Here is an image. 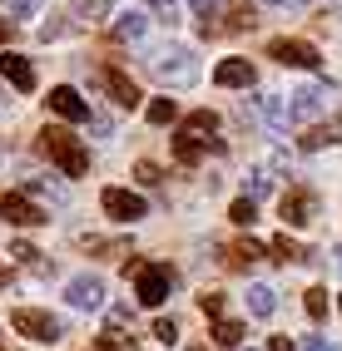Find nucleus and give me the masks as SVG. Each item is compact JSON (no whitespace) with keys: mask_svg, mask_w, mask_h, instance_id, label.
<instances>
[{"mask_svg":"<svg viewBox=\"0 0 342 351\" xmlns=\"http://www.w3.org/2000/svg\"><path fill=\"white\" fill-rule=\"evenodd\" d=\"M100 208H104L109 218H119V223H139L149 213V203L139 193H129V189H104L100 193Z\"/></svg>","mask_w":342,"mask_h":351,"instance_id":"nucleus-7","label":"nucleus"},{"mask_svg":"<svg viewBox=\"0 0 342 351\" xmlns=\"http://www.w3.org/2000/svg\"><path fill=\"white\" fill-rule=\"evenodd\" d=\"M228 223H238V228H253V223H258V203L238 198L233 208H228Z\"/></svg>","mask_w":342,"mask_h":351,"instance_id":"nucleus-23","label":"nucleus"},{"mask_svg":"<svg viewBox=\"0 0 342 351\" xmlns=\"http://www.w3.org/2000/svg\"><path fill=\"white\" fill-rule=\"evenodd\" d=\"M323 104H328V89H298L288 114H293L298 124H308V119H317V114H323Z\"/></svg>","mask_w":342,"mask_h":351,"instance_id":"nucleus-15","label":"nucleus"},{"mask_svg":"<svg viewBox=\"0 0 342 351\" xmlns=\"http://www.w3.org/2000/svg\"><path fill=\"white\" fill-rule=\"evenodd\" d=\"M100 84H104V95L119 104V109H134V104H139V89H134V80H124L119 69H100Z\"/></svg>","mask_w":342,"mask_h":351,"instance_id":"nucleus-14","label":"nucleus"},{"mask_svg":"<svg viewBox=\"0 0 342 351\" xmlns=\"http://www.w3.org/2000/svg\"><path fill=\"white\" fill-rule=\"evenodd\" d=\"M189 10L203 20V35H214L218 30V15H214V0H189Z\"/></svg>","mask_w":342,"mask_h":351,"instance_id":"nucleus-26","label":"nucleus"},{"mask_svg":"<svg viewBox=\"0 0 342 351\" xmlns=\"http://www.w3.org/2000/svg\"><path fill=\"white\" fill-rule=\"evenodd\" d=\"M268 5H278V0H268Z\"/></svg>","mask_w":342,"mask_h":351,"instance_id":"nucleus-45","label":"nucleus"},{"mask_svg":"<svg viewBox=\"0 0 342 351\" xmlns=\"http://www.w3.org/2000/svg\"><path fill=\"white\" fill-rule=\"evenodd\" d=\"M214 341H218L223 351H233V346L243 341V322H233V317H218V322H214Z\"/></svg>","mask_w":342,"mask_h":351,"instance_id":"nucleus-21","label":"nucleus"},{"mask_svg":"<svg viewBox=\"0 0 342 351\" xmlns=\"http://www.w3.org/2000/svg\"><path fill=\"white\" fill-rule=\"evenodd\" d=\"M303 307H308V317H323V312H328V292H323V287H308Z\"/></svg>","mask_w":342,"mask_h":351,"instance_id":"nucleus-31","label":"nucleus"},{"mask_svg":"<svg viewBox=\"0 0 342 351\" xmlns=\"http://www.w3.org/2000/svg\"><path fill=\"white\" fill-rule=\"evenodd\" d=\"M278 218H283L288 228H308V223L317 218V198H312L308 189H293V193L278 203Z\"/></svg>","mask_w":342,"mask_h":351,"instance_id":"nucleus-8","label":"nucleus"},{"mask_svg":"<svg viewBox=\"0 0 342 351\" xmlns=\"http://www.w3.org/2000/svg\"><path fill=\"white\" fill-rule=\"evenodd\" d=\"M65 297H70V307H80V312H95V307H104L109 287L100 282V277H70V287H65Z\"/></svg>","mask_w":342,"mask_h":351,"instance_id":"nucleus-9","label":"nucleus"},{"mask_svg":"<svg viewBox=\"0 0 342 351\" xmlns=\"http://www.w3.org/2000/svg\"><path fill=\"white\" fill-rule=\"evenodd\" d=\"M273 307H278V292H273L268 282L248 287V312H253V317H273Z\"/></svg>","mask_w":342,"mask_h":351,"instance_id":"nucleus-20","label":"nucleus"},{"mask_svg":"<svg viewBox=\"0 0 342 351\" xmlns=\"http://www.w3.org/2000/svg\"><path fill=\"white\" fill-rule=\"evenodd\" d=\"M154 341H164V346H174V341H179V326H174L169 317H159V322H154Z\"/></svg>","mask_w":342,"mask_h":351,"instance_id":"nucleus-34","label":"nucleus"},{"mask_svg":"<svg viewBox=\"0 0 342 351\" xmlns=\"http://www.w3.org/2000/svg\"><path fill=\"white\" fill-rule=\"evenodd\" d=\"M198 307H203V312H209V317L218 322V317H223V292H203V297H198Z\"/></svg>","mask_w":342,"mask_h":351,"instance_id":"nucleus-36","label":"nucleus"},{"mask_svg":"<svg viewBox=\"0 0 342 351\" xmlns=\"http://www.w3.org/2000/svg\"><path fill=\"white\" fill-rule=\"evenodd\" d=\"M258 114H263L268 124H283V114H288V109H283V99H278V95H263V99H258Z\"/></svg>","mask_w":342,"mask_h":351,"instance_id":"nucleus-29","label":"nucleus"},{"mask_svg":"<svg viewBox=\"0 0 342 351\" xmlns=\"http://www.w3.org/2000/svg\"><path fill=\"white\" fill-rule=\"evenodd\" d=\"M65 20H70V15H55L50 25H40V40H60L65 35Z\"/></svg>","mask_w":342,"mask_h":351,"instance_id":"nucleus-38","label":"nucleus"},{"mask_svg":"<svg viewBox=\"0 0 342 351\" xmlns=\"http://www.w3.org/2000/svg\"><path fill=\"white\" fill-rule=\"evenodd\" d=\"M337 307H342V297H337Z\"/></svg>","mask_w":342,"mask_h":351,"instance_id":"nucleus-47","label":"nucleus"},{"mask_svg":"<svg viewBox=\"0 0 342 351\" xmlns=\"http://www.w3.org/2000/svg\"><path fill=\"white\" fill-rule=\"evenodd\" d=\"M179 119V104L174 99H154L149 104V124H174Z\"/></svg>","mask_w":342,"mask_h":351,"instance_id":"nucleus-25","label":"nucleus"},{"mask_svg":"<svg viewBox=\"0 0 342 351\" xmlns=\"http://www.w3.org/2000/svg\"><path fill=\"white\" fill-rule=\"evenodd\" d=\"M268 351H298V346H293L288 337H268Z\"/></svg>","mask_w":342,"mask_h":351,"instance_id":"nucleus-40","label":"nucleus"},{"mask_svg":"<svg viewBox=\"0 0 342 351\" xmlns=\"http://www.w3.org/2000/svg\"><path fill=\"white\" fill-rule=\"evenodd\" d=\"M10 257H15V263H25V267H30V263H40L45 252H40V247H30V243H10Z\"/></svg>","mask_w":342,"mask_h":351,"instance_id":"nucleus-35","label":"nucleus"},{"mask_svg":"<svg viewBox=\"0 0 342 351\" xmlns=\"http://www.w3.org/2000/svg\"><path fill=\"white\" fill-rule=\"evenodd\" d=\"M293 5H312V0H293Z\"/></svg>","mask_w":342,"mask_h":351,"instance_id":"nucleus-44","label":"nucleus"},{"mask_svg":"<svg viewBox=\"0 0 342 351\" xmlns=\"http://www.w3.org/2000/svg\"><path fill=\"white\" fill-rule=\"evenodd\" d=\"M80 247H84V252H129L124 238H114V243H104V238H80Z\"/></svg>","mask_w":342,"mask_h":351,"instance_id":"nucleus-30","label":"nucleus"},{"mask_svg":"<svg viewBox=\"0 0 342 351\" xmlns=\"http://www.w3.org/2000/svg\"><path fill=\"white\" fill-rule=\"evenodd\" d=\"M0 80H10L20 95H30V89H35V64H30L25 55L5 50V55H0Z\"/></svg>","mask_w":342,"mask_h":351,"instance_id":"nucleus-12","label":"nucleus"},{"mask_svg":"<svg viewBox=\"0 0 342 351\" xmlns=\"http://www.w3.org/2000/svg\"><path fill=\"white\" fill-rule=\"evenodd\" d=\"M268 60H278V64H293V69H317V64H323L317 45H308V40H293V35L273 40V45H268Z\"/></svg>","mask_w":342,"mask_h":351,"instance_id":"nucleus-5","label":"nucleus"},{"mask_svg":"<svg viewBox=\"0 0 342 351\" xmlns=\"http://www.w3.org/2000/svg\"><path fill=\"white\" fill-rule=\"evenodd\" d=\"M273 252H278V263H303V257H308L293 238H273Z\"/></svg>","mask_w":342,"mask_h":351,"instance_id":"nucleus-28","label":"nucleus"},{"mask_svg":"<svg viewBox=\"0 0 342 351\" xmlns=\"http://www.w3.org/2000/svg\"><path fill=\"white\" fill-rule=\"evenodd\" d=\"M70 20H109V0H70Z\"/></svg>","mask_w":342,"mask_h":351,"instance_id":"nucleus-22","label":"nucleus"},{"mask_svg":"<svg viewBox=\"0 0 342 351\" xmlns=\"http://www.w3.org/2000/svg\"><path fill=\"white\" fill-rule=\"evenodd\" d=\"M184 129H189V134H214V129H218V114H214V109H194Z\"/></svg>","mask_w":342,"mask_h":351,"instance_id":"nucleus-24","label":"nucleus"},{"mask_svg":"<svg viewBox=\"0 0 342 351\" xmlns=\"http://www.w3.org/2000/svg\"><path fill=\"white\" fill-rule=\"evenodd\" d=\"M0 104H5V95H0Z\"/></svg>","mask_w":342,"mask_h":351,"instance_id":"nucleus-46","label":"nucleus"},{"mask_svg":"<svg viewBox=\"0 0 342 351\" xmlns=\"http://www.w3.org/2000/svg\"><path fill=\"white\" fill-rule=\"evenodd\" d=\"M332 10H337V20H342V0H332Z\"/></svg>","mask_w":342,"mask_h":351,"instance_id":"nucleus-42","label":"nucleus"},{"mask_svg":"<svg viewBox=\"0 0 342 351\" xmlns=\"http://www.w3.org/2000/svg\"><path fill=\"white\" fill-rule=\"evenodd\" d=\"M134 178H139V183H149V189H154V183H159V178H164V173H159V169H154V163H134Z\"/></svg>","mask_w":342,"mask_h":351,"instance_id":"nucleus-37","label":"nucleus"},{"mask_svg":"<svg viewBox=\"0 0 342 351\" xmlns=\"http://www.w3.org/2000/svg\"><path fill=\"white\" fill-rule=\"evenodd\" d=\"M337 272H342V247H337Z\"/></svg>","mask_w":342,"mask_h":351,"instance_id":"nucleus-43","label":"nucleus"},{"mask_svg":"<svg viewBox=\"0 0 342 351\" xmlns=\"http://www.w3.org/2000/svg\"><path fill=\"white\" fill-rule=\"evenodd\" d=\"M40 154L50 158L65 178H80V173L89 169V154H84V144H80V138H75L70 129H60V124L40 129Z\"/></svg>","mask_w":342,"mask_h":351,"instance_id":"nucleus-1","label":"nucleus"},{"mask_svg":"<svg viewBox=\"0 0 342 351\" xmlns=\"http://www.w3.org/2000/svg\"><path fill=\"white\" fill-rule=\"evenodd\" d=\"M10 40V25H5V20H0V45H5Z\"/></svg>","mask_w":342,"mask_h":351,"instance_id":"nucleus-41","label":"nucleus"},{"mask_svg":"<svg viewBox=\"0 0 342 351\" xmlns=\"http://www.w3.org/2000/svg\"><path fill=\"white\" fill-rule=\"evenodd\" d=\"M114 35H119V40H144V35H149V15H144V10L114 15Z\"/></svg>","mask_w":342,"mask_h":351,"instance_id":"nucleus-18","label":"nucleus"},{"mask_svg":"<svg viewBox=\"0 0 342 351\" xmlns=\"http://www.w3.org/2000/svg\"><path fill=\"white\" fill-rule=\"evenodd\" d=\"M0 218L15 223V228H40V223H50V218H45V208H40L30 193H0Z\"/></svg>","mask_w":342,"mask_h":351,"instance_id":"nucleus-6","label":"nucleus"},{"mask_svg":"<svg viewBox=\"0 0 342 351\" xmlns=\"http://www.w3.org/2000/svg\"><path fill=\"white\" fill-rule=\"evenodd\" d=\"M328 144H342V119L312 124V129H303V138H298V149H328Z\"/></svg>","mask_w":342,"mask_h":351,"instance_id":"nucleus-16","label":"nucleus"},{"mask_svg":"<svg viewBox=\"0 0 342 351\" xmlns=\"http://www.w3.org/2000/svg\"><path fill=\"white\" fill-rule=\"evenodd\" d=\"M10 326L20 337H30V341H45V346H55L65 337V322L50 317V312H40V307H15L10 312Z\"/></svg>","mask_w":342,"mask_h":351,"instance_id":"nucleus-2","label":"nucleus"},{"mask_svg":"<svg viewBox=\"0 0 342 351\" xmlns=\"http://www.w3.org/2000/svg\"><path fill=\"white\" fill-rule=\"evenodd\" d=\"M0 351H5V346H0Z\"/></svg>","mask_w":342,"mask_h":351,"instance_id":"nucleus-48","label":"nucleus"},{"mask_svg":"<svg viewBox=\"0 0 342 351\" xmlns=\"http://www.w3.org/2000/svg\"><path fill=\"white\" fill-rule=\"evenodd\" d=\"M149 10L159 25H179V0H149Z\"/></svg>","mask_w":342,"mask_h":351,"instance_id":"nucleus-27","label":"nucleus"},{"mask_svg":"<svg viewBox=\"0 0 342 351\" xmlns=\"http://www.w3.org/2000/svg\"><path fill=\"white\" fill-rule=\"evenodd\" d=\"M214 80H218L223 89H253V84H258V69L248 64V60H218Z\"/></svg>","mask_w":342,"mask_h":351,"instance_id":"nucleus-13","label":"nucleus"},{"mask_svg":"<svg viewBox=\"0 0 342 351\" xmlns=\"http://www.w3.org/2000/svg\"><path fill=\"white\" fill-rule=\"evenodd\" d=\"M149 69H154V80H174V84H184V80L198 75V60H194V50H179V45H169V50H159V55L149 60Z\"/></svg>","mask_w":342,"mask_h":351,"instance_id":"nucleus-4","label":"nucleus"},{"mask_svg":"<svg viewBox=\"0 0 342 351\" xmlns=\"http://www.w3.org/2000/svg\"><path fill=\"white\" fill-rule=\"evenodd\" d=\"M134 287H139V307H164L169 287H174V272L164 263H149V267L134 272Z\"/></svg>","mask_w":342,"mask_h":351,"instance_id":"nucleus-3","label":"nucleus"},{"mask_svg":"<svg viewBox=\"0 0 342 351\" xmlns=\"http://www.w3.org/2000/svg\"><path fill=\"white\" fill-rule=\"evenodd\" d=\"M45 104H50V109L60 114V119H70V124H84V119H89V104H84V99L75 95L70 84H55V89H50V99H45Z\"/></svg>","mask_w":342,"mask_h":351,"instance_id":"nucleus-11","label":"nucleus"},{"mask_svg":"<svg viewBox=\"0 0 342 351\" xmlns=\"http://www.w3.org/2000/svg\"><path fill=\"white\" fill-rule=\"evenodd\" d=\"M0 5H5V10H10L15 20H30V15L40 10V0H0Z\"/></svg>","mask_w":342,"mask_h":351,"instance_id":"nucleus-32","label":"nucleus"},{"mask_svg":"<svg viewBox=\"0 0 342 351\" xmlns=\"http://www.w3.org/2000/svg\"><path fill=\"white\" fill-rule=\"evenodd\" d=\"M303 351H337V346H332L328 337H308V341H303Z\"/></svg>","mask_w":342,"mask_h":351,"instance_id":"nucleus-39","label":"nucleus"},{"mask_svg":"<svg viewBox=\"0 0 342 351\" xmlns=\"http://www.w3.org/2000/svg\"><path fill=\"white\" fill-rule=\"evenodd\" d=\"M223 20H228V30H253L258 25V10H253V0H228L223 5Z\"/></svg>","mask_w":342,"mask_h":351,"instance_id":"nucleus-17","label":"nucleus"},{"mask_svg":"<svg viewBox=\"0 0 342 351\" xmlns=\"http://www.w3.org/2000/svg\"><path fill=\"white\" fill-rule=\"evenodd\" d=\"M263 257H268V247H263V243H253V238H238L233 247H228V257H223V263H233V267H253V263H263Z\"/></svg>","mask_w":342,"mask_h":351,"instance_id":"nucleus-19","label":"nucleus"},{"mask_svg":"<svg viewBox=\"0 0 342 351\" xmlns=\"http://www.w3.org/2000/svg\"><path fill=\"white\" fill-rule=\"evenodd\" d=\"M263 193H273V178H263V173H248V203H258Z\"/></svg>","mask_w":342,"mask_h":351,"instance_id":"nucleus-33","label":"nucleus"},{"mask_svg":"<svg viewBox=\"0 0 342 351\" xmlns=\"http://www.w3.org/2000/svg\"><path fill=\"white\" fill-rule=\"evenodd\" d=\"M203 154H223V138H198V134H189V129L174 134V158H179V163H198Z\"/></svg>","mask_w":342,"mask_h":351,"instance_id":"nucleus-10","label":"nucleus"}]
</instances>
